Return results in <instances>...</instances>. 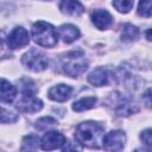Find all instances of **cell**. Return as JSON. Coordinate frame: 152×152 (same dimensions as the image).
<instances>
[{
  "mask_svg": "<svg viewBox=\"0 0 152 152\" xmlns=\"http://www.w3.org/2000/svg\"><path fill=\"white\" fill-rule=\"evenodd\" d=\"M104 135L103 127L94 121L82 122L75 129V139L77 142L89 148H100L103 145Z\"/></svg>",
  "mask_w": 152,
  "mask_h": 152,
  "instance_id": "6da1fadb",
  "label": "cell"
},
{
  "mask_svg": "<svg viewBox=\"0 0 152 152\" xmlns=\"http://www.w3.org/2000/svg\"><path fill=\"white\" fill-rule=\"evenodd\" d=\"M32 37L33 40L42 46L52 48L57 44L58 36L55 27L45 21H37L32 26Z\"/></svg>",
  "mask_w": 152,
  "mask_h": 152,
  "instance_id": "7a4b0ae2",
  "label": "cell"
},
{
  "mask_svg": "<svg viewBox=\"0 0 152 152\" xmlns=\"http://www.w3.org/2000/svg\"><path fill=\"white\" fill-rule=\"evenodd\" d=\"M88 68V63L82 51H70L66 53L63 62V70L70 77H77L82 75Z\"/></svg>",
  "mask_w": 152,
  "mask_h": 152,
  "instance_id": "3957f363",
  "label": "cell"
},
{
  "mask_svg": "<svg viewBox=\"0 0 152 152\" xmlns=\"http://www.w3.org/2000/svg\"><path fill=\"white\" fill-rule=\"evenodd\" d=\"M21 63L25 68L36 72L45 70L49 65V61L46 56L36 49H31L26 53H24L21 57Z\"/></svg>",
  "mask_w": 152,
  "mask_h": 152,
  "instance_id": "277c9868",
  "label": "cell"
},
{
  "mask_svg": "<svg viewBox=\"0 0 152 152\" xmlns=\"http://www.w3.org/2000/svg\"><path fill=\"white\" fill-rule=\"evenodd\" d=\"M108 106L118 115H129L138 110V107L125 95L120 93H113L108 99Z\"/></svg>",
  "mask_w": 152,
  "mask_h": 152,
  "instance_id": "5b68a950",
  "label": "cell"
},
{
  "mask_svg": "<svg viewBox=\"0 0 152 152\" xmlns=\"http://www.w3.org/2000/svg\"><path fill=\"white\" fill-rule=\"evenodd\" d=\"M125 142L126 135L122 131H110L103 138V148L108 152H121L125 147Z\"/></svg>",
  "mask_w": 152,
  "mask_h": 152,
  "instance_id": "8992f818",
  "label": "cell"
},
{
  "mask_svg": "<svg viewBox=\"0 0 152 152\" xmlns=\"http://www.w3.org/2000/svg\"><path fill=\"white\" fill-rule=\"evenodd\" d=\"M65 137L57 132V131H50L44 134V137L40 140V147L44 151H52L56 148H59L65 145Z\"/></svg>",
  "mask_w": 152,
  "mask_h": 152,
  "instance_id": "52a82bcc",
  "label": "cell"
},
{
  "mask_svg": "<svg viewBox=\"0 0 152 152\" xmlns=\"http://www.w3.org/2000/svg\"><path fill=\"white\" fill-rule=\"evenodd\" d=\"M28 42H30L28 33L21 26L14 27L7 37V45L10 49H20V48L27 45Z\"/></svg>",
  "mask_w": 152,
  "mask_h": 152,
  "instance_id": "ba28073f",
  "label": "cell"
},
{
  "mask_svg": "<svg viewBox=\"0 0 152 152\" xmlns=\"http://www.w3.org/2000/svg\"><path fill=\"white\" fill-rule=\"evenodd\" d=\"M71 93H72V88L70 86L61 83V84H57V86L50 88L49 91H48V96L52 101L64 102V101L70 99Z\"/></svg>",
  "mask_w": 152,
  "mask_h": 152,
  "instance_id": "9c48e42d",
  "label": "cell"
},
{
  "mask_svg": "<svg viewBox=\"0 0 152 152\" xmlns=\"http://www.w3.org/2000/svg\"><path fill=\"white\" fill-rule=\"evenodd\" d=\"M91 21L99 30H106L112 25L113 18L108 11L96 10L91 13Z\"/></svg>",
  "mask_w": 152,
  "mask_h": 152,
  "instance_id": "30bf717a",
  "label": "cell"
},
{
  "mask_svg": "<svg viewBox=\"0 0 152 152\" xmlns=\"http://www.w3.org/2000/svg\"><path fill=\"white\" fill-rule=\"evenodd\" d=\"M17 108L24 113H36L43 108V102L36 97H25L23 96L21 100L18 102Z\"/></svg>",
  "mask_w": 152,
  "mask_h": 152,
  "instance_id": "8fae6325",
  "label": "cell"
},
{
  "mask_svg": "<svg viewBox=\"0 0 152 152\" xmlns=\"http://www.w3.org/2000/svg\"><path fill=\"white\" fill-rule=\"evenodd\" d=\"M59 37L64 43L70 44L80 38V30L71 24H64L59 27Z\"/></svg>",
  "mask_w": 152,
  "mask_h": 152,
  "instance_id": "7c38bea8",
  "label": "cell"
},
{
  "mask_svg": "<svg viewBox=\"0 0 152 152\" xmlns=\"http://www.w3.org/2000/svg\"><path fill=\"white\" fill-rule=\"evenodd\" d=\"M59 8H61L62 13L68 14V15H72V17H78L84 11V7H83V5L81 2H78V1H70V0L62 1L59 4Z\"/></svg>",
  "mask_w": 152,
  "mask_h": 152,
  "instance_id": "4fadbf2b",
  "label": "cell"
},
{
  "mask_svg": "<svg viewBox=\"0 0 152 152\" xmlns=\"http://www.w3.org/2000/svg\"><path fill=\"white\" fill-rule=\"evenodd\" d=\"M108 78H109V75H108V71L103 68H97L95 70H93L89 76H88V82L91 83L93 86H96V87H101V86H104L108 83Z\"/></svg>",
  "mask_w": 152,
  "mask_h": 152,
  "instance_id": "5bb4252c",
  "label": "cell"
},
{
  "mask_svg": "<svg viewBox=\"0 0 152 152\" xmlns=\"http://www.w3.org/2000/svg\"><path fill=\"white\" fill-rule=\"evenodd\" d=\"M17 95V88L12 86L5 78L1 80V101L2 102H12Z\"/></svg>",
  "mask_w": 152,
  "mask_h": 152,
  "instance_id": "9a60e30c",
  "label": "cell"
},
{
  "mask_svg": "<svg viewBox=\"0 0 152 152\" xmlns=\"http://www.w3.org/2000/svg\"><path fill=\"white\" fill-rule=\"evenodd\" d=\"M97 99L95 96H87V97H82L77 101H75L72 103V109L75 112H83V110H88L90 108H93L96 103Z\"/></svg>",
  "mask_w": 152,
  "mask_h": 152,
  "instance_id": "2e32d148",
  "label": "cell"
},
{
  "mask_svg": "<svg viewBox=\"0 0 152 152\" xmlns=\"http://www.w3.org/2000/svg\"><path fill=\"white\" fill-rule=\"evenodd\" d=\"M139 37V30L132 24H124L121 27V39L125 42L135 40Z\"/></svg>",
  "mask_w": 152,
  "mask_h": 152,
  "instance_id": "e0dca14e",
  "label": "cell"
},
{
  "mask_svg": "<svg viewBox=\"0 0 152 152\" xmlns=\"http://www.w3.org/2000/svg\"><path fill=\"white\" fill-rule=\"evenodd\" d=\"M20 88H21L23 96H25V97H34L36 87H34V83L31 80H28V78L20 80Z\"/></svg>",
  "mask_w": 152,
  "mask_h": 152,
  "instance_id": "ac0fdd59",
  "label": "cell"
},
{
  "mask_svg": "<svg viewBox=\"0 0 152 152\" xmlns=\"http://www.w3.org/2000/svg\"><path fill=\"white\" fill-rule=\"evenodd\" d=\"M138 14L144 18L152 17V0L140 1L138 5Z\"/></svg>",
  "mask_w": 152,
  "mask_h": 152,
  "instance_id": "d6986e66",
  "label": "cell"
},
{
  "mask_svg": "<svg viewBox=\"0 0 152 152\" xmlns=\"http://www.w3.org/2000/svg\"><path fill=\"white\" fill-rule=\"evenodd\" d=\"M38 145H39V139L36 135L25 137L24 140H23V147H24L25 151H28V152L36 150L38 147Z\"/></svg>",
  "mask_w": 152,
  "mask_h": 152,
  "instance_id": "ffe728a7",
  "label": "cell"
},
{
  "mask_svg": "<svg viewBox=\"0 0 152 152\" xmlns=\"http://www.w3.org/2000/svg\"><path fill=\"white\" fill-rule=\"evenodd\" d=\"M112 5L121 13H127L132 10V7L134 6L133 1H128V0H115L112 2Z\"/></svg>",
  "mask_w": 152,
  "mask_h": 152,
  "instance_id": "44dd1931",
  "label": "cell"
},
{
  "mask_svg": "<svg viewBox=\"0 0 152 152\" xmlns=\"http://www.w3.org/2000/svg\"><path fill=\"white\" fill-rule=\"evenodd\" d=\"M56 124H57L56 119H53L51 116H44V118H40L39 120H37L36 128L43 131V129H46V128H50V127L55 126Z\"/></svg>",
  "mask_w": 152,
  "mask_h": 152,
  "instance_id": "7402d4cb",
  "label": "cell"
},
{
  "mask_svg": "<svg viewBox=\"0 0 152 152\" xmlns=\"http://www.w3.org/2000/svg\"><path fill=\"white\" fill-rule=\"evenodd\" d=\"M18 120V115L10 109H6L5 107L1 108V122L7 124V122H14Z\"/></svg>",
  "mask_w": 152,
  "mask_h": 152,
  "instance_id": "603a6c76",
  "label": "cell"
},
{
  "mask_svg": "<svg viewBox=\"0 0 152 152\" xmlns=\"http://www.w3.org/2000/svg\"><path fill=\"white\" fill-rule=\"evenodd\" d=\"M140 139L147 146H152V128H147V129L142 131L140 134Z\"/></svg>",
  "mask_w": 152,
  "mask_h": 152,
  "instance_id": "cb8c5ba5",
  "label": "cell"
},
{
  "mask_svg": "<svg viewBox=\"0 0 152 152\" xmlns=\"http://www.w3.org/2000/svg\"><path fill=\"white\" fill-rule=\"evenodd\" d=\"M142 102L147 108H152V88H148L142 94Z\"/></svg>",
  "mask_w": 152,
  "mask_h": 152,
  "instance_id": "d4e9b609",
  "label": "cell"
},
{
  "mask_svg": "<svg viewBox=\"0 0 152 152\" xmlns=\"http://www.w3.org/2000/svg\"><path fill=\"white\" fill-rule=\"evenodd\" d=\"M62 152H80V150L76 147V145L74 142L68 141V142H65V146L62 150Z\"/></svg>",
  "mask_w": 152,
  "mask_h": 152,
  "instance_id": "484cf974",
  "label": "cell"
},
{
  "mask_svg": "<svg viewBox=\"0 0 152 152\" xmlns=\"http://www.w3.org/2000/svg\"><path fill=\"white\" fill-rule=\"evenodd\" d=\"M145 36H146V38H147V40H150V42H152V28H150V30H147V31H146V33H145Z\"/></svg>",
  "mask_w": 152,
  "mask_h": 152,
  "instance_id": "4316f807",
  "label": "cell"
},
{
  "mask_svg": "<svg viewBox=\"0 0 152 152\" xmlns=\"http://www.w3.org/2000/svg\"><path fill=\"white\" fill-rule=\"evenodd\" d=\"M134 152H152V150H148V148H138Z\"/></svg>",
  "mask_w": 152,
  "mask_h": 152,
  "instance_id": "83f0119b",
  "label": "cell"
}]
</instances>
